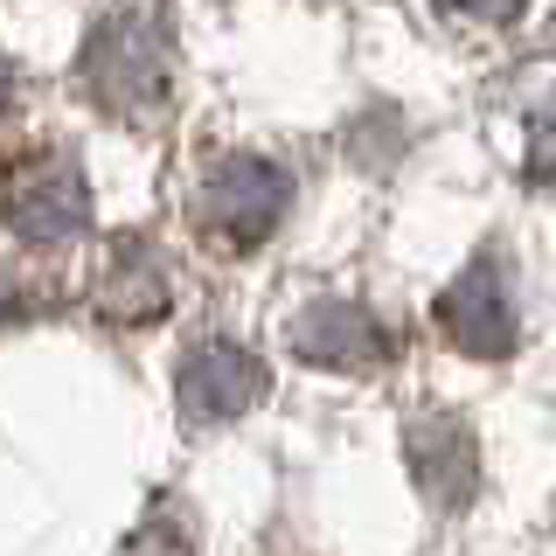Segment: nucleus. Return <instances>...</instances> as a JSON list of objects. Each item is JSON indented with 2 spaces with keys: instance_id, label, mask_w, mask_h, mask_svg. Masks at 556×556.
I'll return each mask as SVG.
<instances>
[{
  "instance_id": "4",
  "label": "nucleus",
  "mask_w": 556,
  "mask_h": 556,
  "mask_svg": "<svg viewBox=\"0 0 556 556\" xmlns=\"http://www.w3.org/2000/svg\"><path fill=\"white\" fill-rule=\"evenodd\" d=\"M431 320H439V334L459 348V355H480V362L515 355V334H521V327H515V300H508V271H501V257L480 251L473 265H466L439 292Z\"/></svg>"
},
{
  "instance_id": "3",
  "label": "nucleus",
  "mask_w": 556,
  "mask_h": 556,
  "mask_svg": "<svg viewBox=\"0 0 556 556\" xmlns=\"http://www.w3.org/2000/svg\"><path fill=\"white\" fill-rule=\"evenodd\" d=\"M0 202H8L14 237H28V243H70L91 223V188H84V167H77L70 147L22 153V161L8 167Z\"/></svg>"
},
{
  "instance_id": "8",
  "label": "nucleus",
  "mask_w": 556,
  "mask_h": 556,
  "mask_svg": "<svg viewBox=\"0 0 556 556\" xmlns=\"http://www.w3.org/2000/svg\"><path fill=\"white\" fill-rule=\"evenodd\" d=\"M167 257L153 237H118L112 257H104V313L112 320H153V313H167Z\"/></svg>"
},
{
  "instance_id": "6",
  "label": "nucleus",
  "mask_w": 556,
  "mask_h": 556,
  "mask_svg": "<svg viewBox=\"0 0 556 556\" xmlns=\"http://www.w3.org/2000/svg\"><path fill=\"white\" fill-rule=\"evenodd\" d=\"M174 396L195 425H223V417H243L265 396V362L237 341H195L174 369Z\"/></svg>"
},
{
  "instance_id": "10",
  "label": "nucleus",
  "mask_w": 556,
  "mask_h": 556,
  "mask_svg": "<svg viewBox=\"0 0 556 556\" xmlns=\"http://www.w3.org/2000/svg\"><path fill=\"white\" fill-rule=\"evenodd\" d=\"M8 91H14V70H8V56H0V112H8Z\"/></svg>"
},
{
  "instance_id": "7",
  "label": "nucleus",
  "mask_w": 556,
  "mask_h": 556,
  "mask_svg": "<svg viewBox=\"0 0 556 556\" xmlns=\"http://www.w3.org/2000/svg\"><path fill=\"white\" fill-rule=\"evenodd\" d=\"M404 459H410V480L425 486L431 508H466L480 486V452H473V431L459 417H417L404 431Z\"/></svg>"
},
{
  "instance_id": "9",
  "label": "nucleus",
  "mask_w": 556,
  "mask_h": 556,
  "mask_svg": "<svg viewBox=\"0 0 556 556\" xmlns=\"http://www.w3.org/2000/svg\"><path fill=\"white\" fill-rule=\"evenodd\" d=\"M515 167L529 181L556 188V70H543L529 98H521V118H515Z\"/></svg>"
},
{
  "instance_id": "5",
  "label": "nucleus",
  "mask_w": 556,
  "mask_h": 556,
  "mask_svg": "<svg viewBox=\"0 0 556 556\" xmlns=\"http://www.w3.org/2000/svg\"><path fill=\"white\" fill-rule=\"evenodd\" d=\"M292 355H306L313 369L362 376V369H382V362L396 355V341H390V327H382L369 306H355V300H313V306L292 313Z\"/></svg>"
},
{
  "instance_id": "2",
  "label": "nucleus",
  "mask_w": 556,
  "mask_h": 556,
  "mask_svg": "<svg viewBox=\"0 0 556 556\" xmlns=\"http://www.w3.org/2000/svg\"><path fill=\"white\" fill-rule=\"evenodd\" d=\"M286 202H292V174L278 161H265V153H223V161H208L202 181H195L202 230L216 243H230V251L265 243L278 230V216H286Z\"/></svg>"
},
{
  "instance_id": "1",
  "label": "nucleus",
  "mask_w": 556,
  "mask_h": 556,
  "mask_svg": "<svg viewBox=\"0 0 556 556\" xmlns=\"http://www.w3.org/2000/svg\"><path fill=\"white\" fill-rule=\"evenodd\" d=\"M84 70H91V91L112 104V112H153L167 98V14L153 8H118L98 14L91 49H84Z\"/></svg>"
}]
</instances>
